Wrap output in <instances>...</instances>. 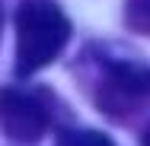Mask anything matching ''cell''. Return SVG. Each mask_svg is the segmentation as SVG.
Masks as SVG:
<instances>
[{
  "mask_svg": "<svg viewBox=\"0 0 150 146\" xmlns=\"http://www.w3.org/2000/svg\"><path fill=\"white\" fill-rule=\"evenodd\" d=\"M141 146H150V124L144 127V133H141Z\"/></svg>",
  "mask_w": 150,
  "mask_h": 146,
  "instance_id": "cell-6",
  "label": "cell"
},
{
  "mask_svg": "<svg viewBox=\"0 0 150 146\" xmlns=\"http://www.w3.org/2000/svg\"><path fill=\"white\" fill-rule=\"evenodd\" d=\"M70 41V19L58 0L16 3V73L32 76L61 57Z\"/></svg>",
  "mask_w": 150,
  "mask_h": 146,
  "instance_id": "cell-1",
  "label": "cell"
},
{
  "mask_svg": "<svg viewBox=\"0 0 150 146\" xmlns=\"http://www.w3.org/2000/svg\"><path fill=\"white\" fill-rule=\"evenodd\" d=\"M96 102L105 115L128 117L144 102H150V67L128 64V60H105Z\"/></svg>",
  "mask_w": 150,
  "mask_h": 146,
  "instance_id": "cell-2",
  "label": "cell"
},
{
  "mask_svg": "<svg viewBox=\"0 0 150 146\" xmlns=\"http://www.w3.org/2000/svg\"><path fill=\"white\" fill-rule=\"evenodd\" d=\"M48 108L23 89L3 86L0 89V130L10 143L19 146H35L45 133H48Z\"/></svg>",
  "mask_w": 150,
  "mask_h": 146,
  "instance_id": "cell-3",
  "label": "cell"
},
{
  "mask_svg": "<svg viewBox=\"0 0 150 146\" xmlns=\"http://www.w3.org/2000/svg\"><path fill=\"white\" fill-rule=\"evenodd\" d=\"M125 26L150 35V0H125Z\"/></svg>",
  "mask_w": 150,
  "mask_h": 146,
  "instance_id": "cell-4",
  "label": "cell"
},
{
  "mask_svg": "<svg viewBox=\"0 0 150 146\" xmlns=\"http://www.w3.org/2000/svg\"><path fill=\"white\" fill-rule=\"evenodd\" d=\"M54 146H115L99 130H64Z\"/></svg>",
  "mask_w": 150,
  "mask_h": 146,
  "instance_id": "cell-5",
  "label": "cell"
}]
</instances>
